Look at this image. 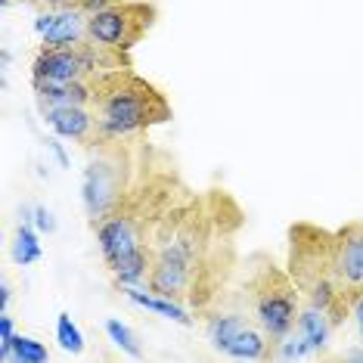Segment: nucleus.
<instances>
[{
  "instance_id": "obj_1",
  "label": "nucleus",
  "mask_w": 363,
  "mask_h": 363,
  "mask_svg": "<svg viewBox=\"0 0 363 363\" xmlns=\"http://www.w3.org/2000/svg\"><path fill=\"white\" fill-rule=\"evenodd\" d=\"M245 211L227 189L189 196L164 214L152 239V270L146 289L193 313H208L224 298L236 270V236Z\"/></svg>"
},
{
  "instance_id": "obj_2",
  "label": "nucleus",
  "mask_w": 363,
  "mask_h": 363,
  "mask_svg": "<svg viewBox=\"0 0 363 363\" xmlns=\"http://www.w3.org/2000/svg\"><path fill=\"white\" fill-rule=\"evenodd\" d=\"M94 103L90 109L100 125V143L106 140H134L143 130L174 118L171 100L162 94L152 81L140 78L130 69L103 72L94 78Z\"/></svg>"
},
{
  "instance_id": "obj_3",
  "label": "nucleus",
  "mask_w": 363,
  "mask_h": 363,
  "mask_svg": "<svg viewBox=\"0 0 363 363\" xmlns=\"http://www.w3.org/2000/svg\"><path fill=\"white\" fill-rule=\"evenodd\" d=\"M301 298L326 311L333 326H342L351 317V304L342 298L333 274V230L298 220L289 227V264Z\"/></svg>"
},
{
  "instance_id": "obj_4",
  "label": "nucleus",
  "mask_w": 363,
  "mask_h": 363,
  "mask_svg": "<svg viewBox=\"0 0 363 363\" xmlns=\"http://www.w3.org/2000/svg\"><path fill=\"white\" fill-rule=\"evenodd\" d=\"M249 277H245L242 286V298L245 308L252 311L255 323H258L264 333L270 335V342H279L298 323L301 313V292L295 286V279L289 270L277 267L274 258L267 255H252L249 258Z\"/></svg>"
},
{
  "instance_id": "obj_5",
  "label": "nucleus",
  "mask_w": 363,
  "mask_h": 363,
  "mask_svg": "<svg viewBox=\"0 0 363 363\" xmlns=\"http://www.w3.org/2000/svg\"><path fill=\"white\" fill-rule=\"evenodd\" d=\"M87 152L90 159L81 177V202H84V214L94 230L118 208L128 189L134 186L140 159L130 152L128 140H106V143L90 146Z\"/></svg>"
},
{
  "instance_id": "obj_6",
  "label": "nucleus",
  "mask_w": 363,
  "mask_h": 363,
  "mask_svg": "<svg viewBox=\"0 0 363 363\" xmlns=\"http://www.w3.org/2000/svg\"><path fill=\"white\" fill-rule=\"evenodd\" d=\"M130 69V53H118L96 40H81L72 47H40L31 62V78L44 81H84L103 72Z\"/></svg>"
},
{
  "instance_id": "obj_7",
  "label": "nucleus",
  "mask_w": 363,
  "mask_h": 363,
  "mask_svg": "<svg viewBox=\"0 0 363 363\" xmlns=\"http://www.w3.org/2000/svg\"><path fill=\"white\" fill-rule=\"evenodd\" d=\"M159 19V10L150 0H118L100 13H90L87 35L96 44L118 53H130L134 47L150 35V28Z\"/></svg>"
},
{
  "instance_id": "obj_8",
  "label": "nucleus",
  "mask_w": 363,
  "mask_h": 363,
  "mask_svg": "<svg viewBox=\"0 0 363 363\" xmlns=\"http://www.w3.org/2000/svg\"><path fill=\"white\" fill-rule=\"evenodd\" d=\"M205 335L211 348L233 360H264L274 357V342L258 323H249L236 311H208L205 313Z\"/></svg>"
},
{
  "instance_id": "obj_9",
  "label": "nucleus",
  "mask_w": 363,
  "mask_h": 363,
  "mask_svg": "<svg viewBox=\"0 0 363 363\" xmlns=\"http://www.w3.org/2000/svg\"><path fill=\"white\" fill-rule=\"evenodd\" d=\"M333 274L345 301L363 292V220L333 230Z\"/></svg>"
},
{
  "instance_id": "obj_10",
  "label": "nucleus",
  "mask_w": 363,
  "mask_h": 363,
  "mask_svg": "<svg viewBox=\"0 0 363 363\" xmlns=\"http://www.w3.org/2000/svg\"><path fill=\"white\" fill-rule=\"evenodd\" d=\"M40 115L56 137L75 140L84 150L100 143V125L90 106H50V109H40Z\"/></svg>"
},
{
  "instance_id": "obj_11",
  "label": "nucleus",
  "mask_w": 363,
  "mask_h": 363,
  "mask_svg": "<svg viewBox=\"0 0 363 363\" xmlns=\"http://www.w3.org/2000/svg\"><path fill=\"white\" fill-rule=\"evenodd\" d=\"M94 78H84V81L31 78V90H35V100L40 109H50V106H90L94 103V90H96Z\"/></svg>"
},
{
  "instance_id": "obj_12",
  "label": "nucleus",
  "mask_w": 363,
  "mask_h": 363,
  "mask_svg": "<svg viewBox=\"0 0 363 363\" xmlns=\"http://www.w3.org/2000/svg\"><path fill=\"white\" fill-rule=\"evenodd\" d=\"M87 19L90 13H84L81 6H65V10L53 13V26L40 35V47H72L87 40Z\"/></svg>"
},
{
  "instance_id": "obj_13",
  "label": "nucleus",
  "mask_w": 363,
  "mask_h": 363,
  "mask_svg": "<svg viewBox=\"0 0 363 363\" xmlns=\"http://www.w3.org/2000/svg\"><path fill=\"white\" fill-rule=\"evenodd\" d=\"M125 295L134 304H140V308H146V311H152V313H159V317H168L171 323H180V326H193V311L186 308V304H180V301H171V298H164V295H155L150 292V289H140V286H125Z\"/></svg>"
},
{
  "instance_id": "obj_14",
  "label": "nucleus",
  "mask_w": 363,
  "mask_h": 363,
  "mask_svg": "<svg viewBox=\"0 0 363 363\" xmlns=\"http://www.w3.org/2000/svg\"><path fill=\"white\" fill-rule=\"evenodd\" d=\"M295 329L304 335V342L311 345V351L317 354V351H323L329 345V335H333L335 326H333V320H329L326 311H320V308H313V304L301 301V313H298Z\"/></svg>"
},
{
  "instance_id": "obj_15",
  "label": "nucleus",
  "mask_w": 363,
  "mask_h": 363,
  "mask_svg": "<svg viewBox=\"0 0 363 363\" xmlns=\"http://www.w3.org/2000/svg\"><path fill=\"white\" fill-rule=\"evenodd\" d=\"M35 220H22L19 224V233H16V245H13V261L19 264V267H28V264L40 261V255H44V249H40V230L31 227Z\"/></svg>"
},
{
  "instance_id": "obj_16",
  "label": "nucleus",
  "mask_w": 363,
  "mask_h": 363,
  "mask_svg": "<svg viewBox=\"0 0 363 363\" xmlns=\"http://www.w3.org/2000/svg\"><path fill=\"white\" fill-rule=\"evenodd\" d=\"M10 360L13 363H47L50 360V351L31 335H22L16 333L13 338V351H10Z\"/></svg>"
},
{
  "instance_id": "obj_17",
  "label": "nucleus",
  "mask_w": 363,
  "mask_h": 363,
  "mask_svg": "<svg viewBox=\"0 0 363 363\" xmlns=\"http://www.w3.org/2000/svg\"><path fill=\"white\" fill-rule=\"evenodd\" d=\"M56 342H60V348L69 351V354L84 351V335H81V329L75 326V320H72L69 313H60V317H56Z\"/></svg>"
},
{
  "instance_id": "obj_18",
  "label": "nucleus",
  "mask_w": 363,
  "mask_h": 363,
  "mask_svg": "<svg viewBox=\"0 0 363 363\" xmlns=\"http://www.w3.org/2000/svg\"><path fill=\"white\" fill-rule=\"evenodd\" d=\"M106 333H109V338L125 354H130V357H143V345H140V338L130 333V329L121 323V320H115V317L106 320Z\"/></svg>"
},
{
  "instance_id": "obj_19",
  "label": "nucleus",
  "mask_w": 363,
  "mask_h": 363,
  "mask_svg": "<svg viewBox=\"0 0 363 363\" xmlns=\"http://www.w3.org/2000/svg\"><path fill=\"white\" fill-rule=\"evenodd\" d=\"M311 345L304 342V335L298 333V329H292L286 338H279V342L274 345V357L279 360H301V357H311Z\"/></svg>"
},
{
  "instance_id": "obj_20",
  "label": "nucleus",
  "mask_w": 363,
  "mask_h": 363,
  "mask_svg": "<svg viewBox=\"0 0 363 363\" xmlns=\"http://www.w3.org/2000/svg\"><path fill=\"white\" fill-rule=\"evenodd\" d=\"M13 338H16V323L10 313H0V360H10V351H13Z\"/></svg>"
},
{
  "instance_id": "obj_21",
  "label": "nucleus",
  "mask_w": 363,
  "mask_h": 363,
  "mask_svg": "<svg viewBox=\"0 0 363 363\" xmlns=\"http://www.w3.org/2000/svg\"><path fill=\"white\" fill-rule=\"evenodd\" d=\"M31 220H35V227L40 233H53L56 230V218L47 205H35V208H31Z\"/></svg>"
},
{
  "instance_id": "obj_22",
  "label": "nucleus",
  "mask_w": 363,
  "mask_h": 363,
  "mask_svg": "<svg viewBox=\"0 0 363 363\" xmlns=\"http://www.w3.org/2000/svg\"><path fill=\"white\" fill-rule=\"evenodd\" d=\"M351 317H354V326H357V333H360V338H363V292L351 301Z\"/></svg>"
},
{
  "instance_id": "obj_23",
  "label": "nucleus",
  "mask_w": 363,
  "mask_h": 363,
  "mask_svg": "<svg viewBox=\"0 0 363 363\" xmlns=\"http://www.w3.org/2000/svg\"><path fill=\"white\" fill-rule=\"evenodd\" d=\"M10 298H13V289H10V283L4 279V286H0V313L10 308Z\"/></svg>"
},
{
  "instance_id": "obj_24",
  "label": "nucleus",
  "mask_w": 363,
  "mask_h": 363,
  "mask_svg": "<svg viewBox=\"0 0 363 363\" xmlns=\"http://www.w3.org/2000/svg\"><path fill=\"white\" fill-rule=\"evenodd\" d=\"M81 0H44L47 10H65V6H78Z\"/></svg>"
},
{
  "instance_id": "obj_25",
  "label": "nucleus",
  "mask_w": 363,
  "mask_h": 363,
  "mask_svg": "<svg viewBox=\"0 0 363 363\" xmlns=\"http://www.w3.org/2000/svg\"><path fill=\"white\" fill-rule=\"evenodd\" d=\"M50 150H53V155H56V159H60V164H62V168H69V155H65L62 143H56V140H50Z\"/></svg>"
},
{
  "instance_id": "obj_26",
  "label": "nucleus",
  "mask_w": 363,
  "mask_h": 363,
  "mask_svg": "<svg viewBox=\"0 0 363 363\" xmlns=\"http://www.w3.org/2000/svg\"><path fill=\"white\" fill-rule=\"evenodd\" d=\"M0 4H4V6H10L13 0H0ZM16 4H44V0H16Z\"/></svg>"
}]
</instances>
